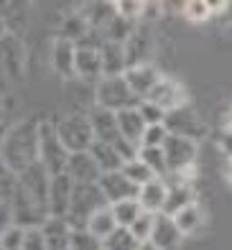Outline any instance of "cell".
<instances>
[{"mask_svg":"<svg viewBox=\"0 0 232 250\" xmlns=\"http://www.w3.org/2000/svg\"><path fill=\"white\" fill-rule=\"evenodd\" d=\"M0 158L16 174L26 171L39 161V120H21L3 133L0 141Z\"/></svg>","mask_w":232,"mask_h":250,"instance_id":"6da1fadb","label":"cell"},{"mask_svg":"<svg viewBox=\"0 0 232 250\" xmlns=\"http://www.w3.org/2000/svg\"><path fill=\"white\" fill-rule=\"evenodd\" d=\"M110 207L105 194H102L100 184H74V194L69 202L66 222L72 225V230H84L92 214H97L100 209Z\"/></svg>","mask_w":232,"mask_h":250,"instance_id":"7a4b0ae2","label":"cell"},{"mask_svg":"<svg viewBox=\"0 0 232 250\" xmlns=\"http://www.w3.org/2000/svg\"><path fill=\"white\" fill-rule=\"evenodd\" d=\"M69 151L56 133V123L51 120H39V164L49 171L51 176H59L66 171Z\"/></svg>","mask_w":232,"mask_h":250,"instance_id":"3957f363","label":"cell"},{"mask_svg":"<svg viewBox=\"0 0 232 250\" xmlns=\"http://www.w3.org/2000/svg\"><path fill=\"white\" fill-rule=\"evenodd\" d=\"M95 100H97V107L110 110V112H120V110L141 105V100L130 92L125 77H102L95 89Z\"/></svg>","mask_w":232,"mask_h":250,"instance_id":"277c9868","label":"cell"},{"mask_svg":"<svg viewBox=\"0 0 232 250\" xmlns=\"http://www.w3.org/2000/svg\"><path fill=\"white\" fill-rule=\"evenodd\" d=\"M56 133L64 143V148L69 153H84L92 148L95 143V133H92V123H89V115H66L56 123Z\"/></svg>","mask_w":232,"mask_h":250,"instance_id":"5b68a950","label":"cell"},{"mask_svg":"<svg viewBox=\"0 0 232 250\" xmlns=\"http://www.w3.org/2000/svg\"><path fill=\"white\" fill-rule=\"evenodd\" d=\"M164 156H166V164H169V174L184 176L196 161V141L169 133V138L164 143Z\"/></svg>","mask_w":232,"mask_h":250,"instance_id":"8992f818","label":"cell"},{"mask_svg":"<svg viewBox=\"0 0 232 250\" xmlns=\"http://www.w3.org/2000/svg\"><path fill=\"white\" fill-rule=\"evenodd\" d=\"M26 69V49H23L21 36L3 33L0 36V74L10 82H18Z\"/></svg>","mask_w":232,"mask_h":250,"instance_id":"52a82bcc","label":"cell"},{"mask_svg":"<svg viewBox=\"0 0 232 250\" xmlns=\"http://www.w3.org/2000/svg\"><path fill=\"white\" fill-rule=\"evenodd\" d=\"M164 125H166V130L171 135H181V138H189V141H199L207 133V125L199 120V115H196L189 105L169 112Z\"/></svg>","mask_w":232,"mask_h":250,"instance_id":"ba28073f","label":"cell"},{"mask_svg":"<svg viewBox=\"0 0 232 250\" xmlns=\"http://www.w3.org/2000/svg\"><path fill=\"white\" fill-rule=\"evenodd\" d=\"M146 100L158 105L161 110H166V115H169V112L179 110V107H187V89H184V84L176 82V79L161 77V82L150 89V95Z\"/></svg>","mask_w":232,"mask_h":250,"instance_id":"9c48e42d","label":"cell"},{"mask_svg":"<svg viewBox=\"0 0 232 250\" xmlns=\"http://www.w3.org/2000/svg\"><path fill=\"white\" fill-rule=\"evenodd\" d=\"M97 184H100V189H102V194H105L110 207H112V204H118V202L138 199V194H141V187H135L133 181L123 174V168H120V171L102 174Z\"/></svg>","mask_w":232,"mask_h":250,"instance_id":"30bf717a","label":"cell"},{"mask_svg":"<svg viewBox=\"0 0 232 250\" xmlns=\"http://www.w3.org/2000/svg\"><path fill=\"white\" fill-rule=\"evenodd\" d=\"M18 187L23 191H28V194L33 199H39L41 204H46L49 207V187H51V174L46 171V168L36 161L31 164L26 171L18 174Z\"/></svg>","mask_w":232,"mask_h":250,"instance_id":"8fae6325","label":"cell"},{"mask_svg":"<svg viewBox=\"0 0 232 250\" xmlns=\"http://www.w3.org/2000/svg\"><path fill=\"white\" fill-rule=\"evenodd\" d=\"M125 82L130 87V92L138 97V100H146L150 95V89H153L158 82H161V74L153 64H143V66H130V69H125Z\"/></svg>","mask_w":232,"mask_h":250,"instance_id":"7c38bea8","label":"cell"},{"mask_svg":"<svg viewBox=\"0 0 232 250\" xmlns=\"http://www.w3.org/2000/svg\"><path fill=\"white\" fill-rule=\"evenodd\" d=\"M74 184H97L102 171L97 161L89 156V151L84 153H69V161H66V171H64Z\"/></svg>","mask_w":232,"mask_h":250,"instance_id":"4fadbf2b","label":"cell"},{"mask_svg":"<svg viewBox=\"0 0 232 250\" xmlns=\"http://www.w3.org/2000/svg\"><path fill=\"white\" fill-rule=\"evenodd\" d=\"M89 123H92V133H95V141L100 143H110L115 146L123 135H120V128H118V115L110 110H102V107H92L89 110Z\"/></svg>","mask_w":232,"mask_h":250,"instance_id":"5bb4252c","label":"cell"},{"mask_svg":"<svg viewBox=\"0 0 232 250\" xmlns=\"http://www.w3.org/2000/svg\"><path fill=\"white\" fill-rule=\"evenodd\" d=\"M72 194H74V181L66 174L51 176V187H49V212H51V217H64L66 220Z\"/></svg>","mask_w":232,"mask_h":250,"instance_id":"9a60e30c","label":"cell"},{"mask_svg":"<svg viewBox=\"0 0 232 250\" xmlns=\"http://www.w3.org/2000/svg\"><path fill=\"white\" fill-rule=\"evenodd\" d=\"M156 248L161 250H181V243H184V235L181 230L176 227V222H173V217H169V214H156V225H153V235H150V240Z\"/></svg>","mask_w":232,"mask_h":250,"instance_id":"2e32d148","label":"cell"},{"mask_svg":"<svg viewBox=\"0 0 232 250\" xmlns=\"http://www.w3.org/2000/svg\"><path fill=\"white\" fill-rule=\"evenodd\" d=\"M169 176H176V174H169ZM184 179L187 176H176L173 181H166L169 194H166V204H164V214H169V217H176L181 209L194 204V189Z\"/></svg>","mask_w":232,"mask_h":250,"instance_id":"e0dca14e","label":"cell"},{"mask_svg":"<svg viewBox=\"0 0 232 250\" xmlns=\"http://www.w3.org/2000/svg\"><path fill=\"white\" fill-rule=\"evenodd\" d=\"M150 56H153V39L150 33L135 28V33L125 41V59H127V69L130 66H143L150 64Z\"/></svg>","mask_w":232,"mask_h":250,"instance_id":"ac0fdd59","label":"cell"},{"mask_svg":"<svg viewBox=\"0 0 232 250\" xmlns=\"http://www.w3.org/2000/svg\"><path fill=\"white\" fill-rule=\"evenodd\" d=\"M100 59H102V77H123L125 69H127L123 43L102 41L100 43Z\"/></svg>","mask_w":232,"mask_h":250,"instance_id":"d6986e66","label":"cell"},{"mask_svg":"<svg viewBox=\"0 0 232 250\" xmlns=\"http://www.w3.org/2000/svg\"><path fill=\"white\" fill-rule=\"evenodd\" d=\"M74 56H77V43L64 41V39H56L54 46H51V64H54V72L59 74V77H64V79L77 77Z\"/></svg>","mask_w":232,"mask_h":250,"instance_id":"ffe728a7","label":"cell"},{"mask_svg":"<svg viewBox=\"0 0 232 250\" xmlns=\"http://www.w3.org/2000/svg\"><path fill=\"white\" fill-rule=\"evenodd\" d=\"M41 232L46 237V248L49 250H69L72 245V225H69L64 217H49L43 222Z\"/></svg>","mask_w":232,"mask_h":250,"instance_id":"44dd1931","label":"cell"},{"mask_svg":"<svg viewBox=\"0 0 232 250\" xmlns=\"http://www.w3.org/2000/svg\"><path fill=\"white\" fill-rule=\"evenodd\" d=\"M74 69L77 77L82 79H102V59H100V49L95 46H77L74 56Z\"/></svg>","mask_w":232,"mask_h":250,"instance_id":"7402d4cb","label":"cell"},{"mask_svg":"<svg viewBox=\"0 0 232 250\" xmlns=\"http://www.w3.org/2000/svg\"><path fill=\"white\" fill-rule=\"evenodd\" d=\"M166 194H169L166 179H153V181H148L146 187H141L138 202H141L143 212L161 214V212H164V204H166Z\"/></svg>","mask_w":232,"mask_h":250,"instance_id":"603a6c76","label":"cell"},{"mask_svg":"<svg viewBox=\"0 0 232 250\" xmlns=\"http://www.w3.org/2000/svg\"><path fill=\"white\" fill-rule=\"evenodd\" d=\"M115 115H118V128H120L123 138L135 143V146H141L143 133H146V120H143L141 112H138V107L120 110V112H115Z\"/></svg>","mask_w":232,"mask_h":250,"instance_id":"cb8c5ba5","label":"cell"},{"mask_svg":"<svg viewBox=\"0 0 232 250\" xmlns=\"http://www.w3.org/2000/svg\"><path fill=\"white\" fill-rule=\"evenodd\" d=\"M79 13H82V18L89 23L92 31H105V26L110 23V21L118 16V8H115V3H100V0H95V3H84L82 8H79Z\"/></svg>","mask_w":232,"mask_h":250,"instance_id":"d4e9b609","label":"cell"},{"mask_svg":"<svg viewBox=\"0 0 232 250\" xmlns=\"http://www.w3.org/2000/svg\"><path fill=\"white\" fill-rule=\"evenodd\" d=\"M89 156L97 161V166H100L102 174L120 171V168H123V158H120L118 151H115V146H110V143L95 141V143H92V148H89Z\"/></svg>","mask_w":232,"mask_h":250,"instance_id":"484cf974","label":"cell"},{"mask_svg":"<svg viewBox=\"0 0 232 250\" xmlns=\"http://www.w3.org/2000/svg\"><path fill=\"white\" fill-rule=\"evenodd\" d=\"M89 23L82 18V13H69L62 18V26H59V36L56 39H64V41H72V43H79L87 39L89 33Z\"/></svg>","mask_w":232,"mask_h":250,"instance_id":"4316f807","label":"cell"},{"mask_svg":"<svg viewBox=\"0 0 232 250\" xmlns=\"http://www.w3.org/2000/svg\"><path fill=\"white\" fill-rule=\"evenodd\" d=\"M84 230H87L92 237H97V240H107V237L118 230V220H115L112 209L105 207V209H100L97 214H92Z\"/></svg>","mask_w":232,"mask_h":250,"instance_id":"83f0119b","label":"cell"},{"mask_svg":"<svg viewBox=\"0 0 232 250\" xmlns=\"http://www.w3.org/2000/svg\"><path fill=\"white\" fill-rule=\"evenodd\" d=\"M173 222H176V227L181 230L184 237H189L194 232H199V227L204 225V209L194 202V204H189L187 209H181L176 217H173Z\"/></svg>","mask_w":232,"mask_h":250,"instance_id":"f1b7e54d","label":"cell"},{"mask_svg":"<svg viewBox=\"0 0 232 250\" xmlns=\"http://www.w3.org/2000/svg\"><path fill=\"white\" fill-rule=\"evenodd\" d=\"M133 33H135V23H133V21H125L123 16H115L110 23L105 26V31H102V39L112 41V43H123V46H125V41L130 39Z\"/></svg>","mask_w":232,"mask_h":250,"instance_id":"f546056e","label":"cell"},{"mask_svg":"<svg viewBox=\"0 0 232 250\" xmlns=\"http://www.w3.org/2000/svg\"><path fill=\"white\" fill-rule=\"evenodd\" d=\"M138 158L153 171L156 179H166L169 176V164H166L164 148H141L138 151Z\"/></svg>","mask_w":232,"mask_h":250,"instance_id":"4dcf8cb0","label":"cell"},{"mask_svg":"<svg viewBox=\"0 0 232 250\" xmlns=\"http://www.w3.org/2000/svg\"><path fill=\"white\" fill-rule=\"evenodd\" d=\"M110 209H112V214H115V220H118V227H130V225L143 214V207H141V202H138V199L118 202V204H112Z\"/></svg>","mask_w":232,"mask_h":250,"instance_id":"1f68e13d","label":"cell"},{"mask_svg":"<svg viewBox=\"0 0 232 250\" xmlns=\"http://www.w3.org/2000/svg\"><path fill=\"white\" fill-rule=\"evenodd\" d=\"M16 189H18V174L0 158V202L10 204L16 197Z\"/></svg>","mask_w":232,"mask_h":250,"instance_id":"d6a6232c","label":"cell"},{"mask_svg":"<svg viewBox=\"0 0 232 250\" xmlns=\"http://www.w3.org/2000/svg\"><path fill=\"white\" fill-rule=\"evenodd\" d=\"M102 248L105 250H138L141 243L133 237V232L127 230V227H118L107 240H102Z\"/></svg>","mask_w":232,"mask_h":250,"instance_id":"836d02e7","label":"cell"},{"mask_svg":"<svg viewBox=\"0 0 232 250\" xmlns=\"http://www.w3.org/2000/svg\"><path fill=\"white\" fill-rule=\"evenodd\" d=\"M181 13L189 23H204V21L212 18V5L210 0H187L181 5Z\"/></svg>","mask_w":232,"mask_h":250,"instance_id":"e575fe53","label":"cell"},{"mask_svg":"<svg viewBox=\"0 0 232 250\" xmlns=\"http://www.w3.org/2000/svg\"><path fill=\"white\" fill-rule=\"evenodd\" d=\"M123 174L133 181L135 187H146L148 181H153L156 176H153V171L141 161V158H133V161H127V164H123Z\"/></svg>","mask_w":232,"mask_h":250,"instance_id":"d590c367","label":"cell"},{"mask_svg":"<svg viewBox=\"0 0 232 250\" xmlns=\"http://www.w3.org/2000/svg\"><path fill=\"white\" fill-rule=\"evenodd\" d=\"M153 225H156V214H150V212H143L141 217H138L127 230L133 232V237L138 243H148L150 240V235H153Z\"/></svg>","mask_w":232,"mask_h":250,"instance_id":"8d00e7d4","label":"cell"},{"mask_svg":"<svg viewBox=\"0 0 232 250\" xmlns=\"http://www.w3.org/2000/svg\"><path fill=\"white\" fill-rule=\"evenodd\" d=\"M166 138H169L166 125H146V133H143L141 148H164Z\"/></svg>","mask_w":232,"mask_h":250,"instance_id":"74e56055","label":"cell"},{"mask_svg":"<svg viewBox=\"0 0 232 250\" xmlns=\"http://www.w3.org/2000/svg\"><path fill=\"white\" fill-rule=\"evenodd\" d=\"M69 250H105V248H102V240L92 237L87 230H74V232H72V245H69Z\"/></svg>","mask_w":232,"mask_h":250,"instance_id":"f35d334b","label":"cell"},{"mask_svg":"<svg viewBox=\"0 0 232 250\" xmlns=\"http://www.w3.org/2000/svg\"><path fill=\"white\" fill-rule=\"evenodd\" d=\"M23 240H26V230L13 225V227L5 230L3 237H0V248L3 250H23Z\"/></svg>","mask_w":232,"mask_h":250,"instance_id":"ab89813d","label":"cell"},{"mask_svg":"<svg viewBox=\"0 0 232 250\" xmlns=\"http://www.w3.org/2000/svg\"><path fill=\"white\" fill-rule=\"evenodd\" d=\"M138 112L143 115L146 125H164L166 123V110H161L158 105H153V102L143 100L141 105H138Z\"/></svg>","mask_w":232,"mask_h":250,"instance_id":"60d3db41","label":"cell"},{"mask_svg":"<svg viewBox=\"0 0 232 250\" xmlns=\"http://www.w3.org/2000/svg\"><path fill=\"white\" fill-rule=\"evenodd\" d=\"M115 8H118V16H123L125 21H141L143 16V3L141 0H118L115 3Z\"/></svg>","mask_w":232,"mask_h":250,"instance_id":"b9f144b4","label":"cell"},{"mask_svg":"<svg viewBox=\"0 0 232 250\" xmlns=\"http://www.w3.org/2000/svg\"><path fill=\"white\" fill-rule=\"evenodd\" d=\"M23 250H49V248H46V237L41 232V227H31V230H26Z\"/></svg>","mask_w":232,"mask_h":250,"instance_id":"7bdbcfd3","label":"cell"},{"mask_svg":"<svg viewBox=\"0 0 232 250\" xmlns=\"http://www.w3.org/2000/svg\"><path fill=\"white\" fill-rule=\"evenodd\" d=\"M115 151L120 153L123 164H127V161H133V158H138V151H141V146H135V143H130V141L120 138L118 143H115Z\"/></svg>","mask_w":232,"mask_h":250,"instance_id":"ee69618b","label":"cell"},{"mask_svg":"<svg viewBox=\"0 0 232 250\" xmlns=\"http://www.w3.org/2000/svg\"><path fill=\"white\" fill-rule=\"evenodd\" d=\"M164 10H166V5L164 3H143V16H141V21L143 23H153V21H158L161 16H164Z\"/></svg>","mask_w":232,"mask_h":250,"instance_id":"f6af8a7d","label":"cell"},{"mask_svg":"<svg viewBox=\"0 0 232 250\" xmlns=\"http://www.w3.org/2000/svg\"><path fill=\"white\" fill-rule=\"evenodd\" d=\"M16 222H13V207L10 204H5V202H0V237L5 235V230L8 227H13Z\"/></svg>","mask_w":232,"mask_h":250,"instance_id":"bcb514c9","label":"cell"},{"mask_svg":"<svg viewBox=\"0 0 232 250\" xmlns=\"http://www.w3.org/2000/svg\"><path fill=\"white\" fill-rule=\"evenodd\" d=\"M219 151L227 156V161H232V130H227V128L219 135Z\"/></svg>","mask_w":232,"mask_h":250,"instance_id":"7dc6e473","label":"cell"},{"mask_svg":"<svg viewBox=\"0 0 232 250\" xmlns=\"http://www.w3.org/2000/svg\"><path fill=\"white\" fill-rule=\"evenodd\" d=\"M219 26H222L225 31H230V33H232V3H227V5H225L222 16H219Z\"/></svg>","mask_w":232,"mask_h":250,"instance_id":"c3c4849f","label":"cell"},{"mask_svg":"<svg viewBox=\"0 0 232 250\" xmlns=\"http://www.w3.org/2000/svg\"><path fill=\"white\" fill-rule=\"evenodd\" d=\"M225 176H227V184H230V189H232V161L227 164V171H225Z\"/></svg>","mask_w":232,"mask_h":250,"instance_id":"681fc988","label":"cell"},{"mask_svg":"<svg viewBox=\"0 0 232 250\" xmlns=\"http://www.w3.org/2000/svg\"><path fill=\"white\" fill-rule=\"evenodd\" d=\"M138 250H161V248H156L153 243H141V248H138Z\"/></svg>","mask_w":232,"mask_h":250,"instance_id":"f907efd6","label":"cell"},{"mask_svg":"<svg viewBox=\"0 0 232 250\" xmlns=\"http://www.w3.org/2000/svg\"><path fill=\"white\" fill-rule=\"evenodd\" d=\"M225 125H227V130H232V110L227 112V118H225Z\"/></svg>","mask_w":232,"mask_h":250,"instance_id":"816d5d0a","label":"cell"},{"mask_svg":"<svg viewBox=\"0 0 232 250\" xmlns=\"http://www.w3.org/2000/svg\"><path fill=\"white\" fill-rule=\"evenodd\" d=\"M3 33H5V26H3V21H0V36H3Z\"/></svg>","mask_w":232,"mask_h":250,"instance_id":"f5cc1de1","label":"cell"},{"mask_svg":"<svg viewBox=\"0 0 232 250\" xmlns=\"http://www.w3.org/2000/svg\"><path fill=\"white\" fill-rule=\"evenodd\" d=\"M0 250H3V248H0Z\"/></svg>","mask_w":232,"mask_h":250,"instance_id":"db71d44e","label":"cell"}]
</instances>
